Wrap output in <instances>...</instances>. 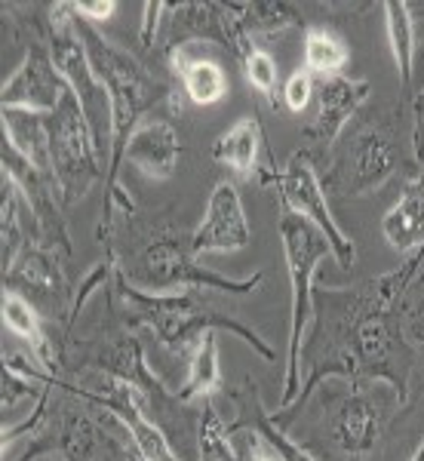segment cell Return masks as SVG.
<instances>
[{
    "label": "cell",
    "mask_w": 424,
    "mask_h": 461,
    "mask_svg": "<svg viewBox=\"0 0 424 461\" xmlns=\"http://www.w3.org/2000/svg\"><path fill=\"white\" fill-rule=\"evenodd\" d=\"M267 182L277 185L286 210L302 215L304 221H311V225L326 237L336 262L345 267V271H351L356 262L354 240L336 225V219H332L329 203H326L323 182H320V176L314 173V167H311L308 154H293L286 167H283L280 173H274Z\"/></svg>",
    "instance_id": "8"
},
{
    "label": "cell",
    "mask_w": 424,
    "mask_h": 461,
    "mask_svg": "<svg viewBox=\"0 0 424 461\" xmlns=\"http://www.w3.org/2000/svg\"><path fill=\"white\" fill-rule=\"evenodd\" d=\"M132 277L141 286L154 289H219V293H234V295H249L256 293L262 284V274H252L249 280H228L221 274L206 271L203 265H197V256L191 249V234H160L141 249Z\"/></svg>",
    "instance_id": "6"
},
{
    "label": "cell",
    "mask_w": 424,
    "mask_h": 461,
    "mask_svg": "<svg viewBox=\"0 0 424 461\" xmlns=\"http://www.w3.org/2000/svg\"><path fill=\"white\" fill-rule=\"evenodd\" d=\"M258 145H262V126H258L256 117H240V121L212 145V158L230 167L234 173L252 176L256 173Z\"/></svg>",
    "instance_id": "23"
},
{
    "label": "cell",
    "mask_w": 424,
    "mask_h": 461,
    "mask_svg": "<svg viewBox=\"0 0 424 461\" xmlns=\"http://www.w3.org/2000/svg\"><path fill=\"white\" fill-rule=\"evenodd\" d=\"M71 6L59 4L53 10V28H50V59H53L59 77L65 80V86L74 93V99L84 108V117L93 130L95 151H111V99L108 89L102 86V80L95 77L93 62H89L86 43L80 28L74 25L68 16Z\"/></svg>",
    "instance_id": "5"
},
{
    "label": "cell",
    "mask_w": 424,
    "mask_h": 461,
    "mask_svg": "<svg viewBox=\"0 0 424 461\" xmlns=\"http://www.w3.org/2000/svg\"><path fill=\"white\" fill-rule=\"evenodd\" d=\"M16 182L10 173H4V219H0V237H4V271L19 258L25 249L22 240V221H19V200H16Z\"/></svg>",
    "instance_id": "28"
},
{
    "label": "cell",
    "mask_w": 424,
    "mask_h": 461,
    "mask_svg": "<svg viewBox=\"0 0 424 461\" xmlns=\"http://www.w3.org/2000/svg\"><path fill=\"white\" fill-rule=\"evenodd\" d=\"M197 452L200 461H243L240 452L230 443V428H225V421L219 419L210 400L203 403V412H200L197 421Z\"/></svg>",
    "instance_id": "27"
},
{
    "label": "cell",
    "mask_w": 424,
    "mask_h": 461,
    "mask_svg": "<svg viewBox=\"0 0 424 461\" xmlns=\"http://www.w3.org/2000/svg\"><path fill=\"white\" fill-rule=\"evenodd\" d=\"M311 95H314V80H311V74L308 71L289 74L286 86H283V102H286V108L293 111V114H302V111L308 108Z\"/></svg>",
    "instance_id": "32"
},
{
    "label": "cell",
    "mask_w": 424,
    "mask_h": 461,
    "mask_svg": "<svg viewBox=\"0 0 424 461\" xmlns=\"http://www.w3.org/2000/svg\"><path fill=\"white\" fill-rule=\"evenodd\" d=\"M117 295H121L126 317L136 326H148V330L158 336V341L167 348L169 354L185 357L194 354L200 339L212 330H228L234 332L237 339H243L247 345L256 351L258 357H265L267 363L277 360L274 348L258 336L256 330H249L240 320L221 314V311L210 308V302H203V295L197 289H188V293H145V289L132 286L126 280V274L117 271Z\"/></svg>",
    "instance_id": "2"
},
{
    "label": "cell",
    "mask_w": 424,
    "mask_h": 461,
    "mask_svg": "<svg viewBox=\"0 0 424 461\" xmlns=\"http://www.w3.org/2000/svg\"><path fill=\"white\" fill-rule=\"evenodd\" d=\"M50 126V163L53 178L65 191V200H77L89 191V185L99 178V151L89 130L84 108L74 99V93L62 95L59 108L47 117Z\"/></svg>",
    "instance_id": "7"
},
{
    "label": "cell",
    "mask_w": 424,
    "mask_h": 461,
    "mask_svg": "<svg viewBox=\"0 0 424 461\" xmlns=\"http://www.w3.org/2000/svg\"><path fill=\"white\" fill-rule=\"evenodd\" d=\"M4 286L13 293H32L37 302H59L65 295L62 271L53 252L43 247H25L19 258L4 271Z\"/></svg>",
    "instance_id": "17"
},
{
    "label": "cell",
    "mask_w": 424,
    "mask_h": 461,
    "mask_svg": "<svg viewBox=\"0 0 424 461\" xmlns=\"http://www.w3.org/2000/svg\"><path fill=\"white\" fill-rule=\"evenodd\" d=\"M89 366L102 369L105 375L117 378V382H126L132 391L141 397L148 412H154L158 425H176L178 430H185V419H176V412L182 415V400L178 393H169L167 384L160 382L158 375L151 373L145 360V351H141V341L136 336H117L111 339L108 345H99L89 357Z\"/></svg>",
    "instance_id": "9"
},
{
    "label": "cell",
    "mask_w": 424,
    "mask_h": 461,
    "mask_svg": "<svg viewBox=\"0 0 424 461\" xmlns=\"http://www.w3.org/2000/svg\"><path fill=\"white\" fill-rule=\"evenodd\" d=\"M403 330H406V339L412 341L415 348H421V351H424V295L406 311Z\"/></svg>",
    "instance_id": "34"
},
{
    "label": "cell",
    "mask_w": 424,
    "mask_h": 461,
    "mask_svg": "<svg viewBox=\"0 0 424 461\" xmlns=\"http://www.w3.org/2000/svg\"><path fill=\"white\" fill-rule=\"evenodd\" d=\"M369 80H347V77H323L317 89V117L308 126V136L323 145H332L345 123L356 114V108L369 99Z\"/></svg>",
    "instance_id": "15"
},
{
    "label": "cell",
    "mask_w": 424,
    "mask_h": 461,
    "mask_svg": "<svg viewBox=\"0 0 424 461\" xmlns=\"http://www.w3.org/2000/svg\"><path fill=\"white\" fill-rule=\"evenodd\" d=\"M176 71L182 74L185 93L194 105H215V102L225 99L228 93V74L219 62H210V59H185L176 56Z\"/></svg>",
    "instance_id": "24"
},
{
    "label": "cell",
    "mask_w": 424,
    "mask_h": 461,
    "mask_svg": "<svg viewBox=\"0 0 424 461\" xmlns=\"http://www.w3.org/2000/svg\"><path fill=\"white\" fill-rule=\"evenodd\" d=\"M65 93H68V86H65V80L59 77L53 59L32 47V53L25 56V62L19 65V71L4 84L0 105L34 111V114H53Z\"/></svg>",
    "instance_id": "12"
},
{
    "label": "cell",
    "mask_w": 424,
    "mask_h": 461,
    "mask_svg": "<svg viewBox=\"0 0 424 461\" xmlns=\"http://www.w3.org/2000/svg\"><path fill=\"white\" fill-rule=\"evenodd\" d=\"M53 409V406H50ZM34 446L22 456V461H32L43 452H59L65 461H93L99 443H105L102 428L95 425L89 415H84V409H62L59 421H50V412L43 419V425L37 428Z\"/></svg>",
    "instance_id": "13"
},
{
    "label": "cell",
    "mask_w": 424,
    "mask_h": 461,
    "mask_svg": "<svg viewBox=\"0 0 424 461\" xmlns=\"http://www.w3.org/2000/svg\"><path fill=\"white\" fill-rule=\"evenodd\" d=\"M105 412V409H102ZM111 419V428H105V449H108V458L111 461H148L145 456L139 452V446L130 440V434H126V428L121 421L114 419V415L108 412Z\"/></svg>",
    "instance_id": "31"
},
{
    "label": "cell",
    "mask_w": 424,
    "mask_h": 461,
    "mask_svg": "<svg viewBox=\"0 0 424 461\" xmlns=\"http://www.w3.org/2000/svg\"><path fill=\"white\" fill-rule=\"evenodd\" d=\"M397 169V151L382 130H366L347 148L345 163L336 169L332 185L341 194H369L382 188Z\"/></svg>",
    "instance_id": "11"
},
{
    "label": "cell",
    "mask_w": 424,
    "mask_h": 461,
    "mask_svg": "<svg viewBox=\"0 0 424 461\" xmlns=\"http://www.w3.org/2000/svg\"><path fill=\"white\" fill-rule=\"evenodd\" d=\"M252 461H280V458H271V456H265V452H252Z\"/></svg>",
    "instance_id": "37"
},
{
    "label": "cell",
    "mask_w": 424,
    "mask_h": 461,
    "mask_svg": "<svg viewBox=\"0 0 424 461\" xmlns=\"http://www.w3.org/2000/svg\"><path fill=\"white\" fill-rule=\"evenodd\" d=\"M86 43L89 62L95 77L108 89L111 99V167H108V210L121 203L123 210H132V203L117 191V173L123 167V151L130 136L136 132L139 117L148 108H154L160 99H167V86L158 84L126 50L105 41L93 28H80Z\"/></svg>",
    "instance_id": "3"
},
{
    "label": "cell",
    "mask_w": 424,
    "mask_h": 461,
    "mask_svg": "<svg viewBox=\"0 0 424 461\" xmlns=\"http://www.w3.org/2000/svg\"><path fill=\"white\" fill-rule=\"evenodd\" d=\"M412 145L415 158L424 163V93L415 99V130H412Z\"/></svg>",
    "instance_id": "36"
},
{
    "label": "cell",
    "mask_w": 424,
    "mask_h": 461,
    "mask_svg": "<svg viewBox=\"0 0 424 461\" xmlns=\"http://www.w3.org/2000/svg\"><path fill=\"white\" fill-rule=\"evenodd\" d=\"M221 384H225V375H221V363H219V339H215V330H212L200 339L197 351L191 354L188 378H185L182 391H178V400H182L185 406L200 397L210 400Z\"/></svg>",
    "instance_id": "22"
},
{
    "label": "cell",
    "mask_w": 424,
    "mask_h": 461,
    "mask_svg": "<svg viewBox=\"0 0 424 461\" xmlns=\"http://www.w3.org/2000/svg\"><path fill=\"white\" fill-rule=\"evenodd\" d=\"M243 68H247V80L258 93H265L267 99H274V89H277V62L271 53L252 47L247 59H243Z\"/></svg>",
    "instance_id": "30"
},
{
    "label": "cell",
    "mask_w": 424,
    "mask_h": 461,
    "mask_svg": "<svg viewBox=\"0 0 424 461\" xmlns=\"http://www.w3.org/2000/svg\"><path fill=\"white\" fill-rule=\"evenodd\" d=\"M384 403L375 397V393L356 388L351 397L345 400L336 415H332V443L338 446L345 456L354 458H366L372 449H375L378 437L384 430Z\"/></svg>",
    "instance_id": "14"
},
{
    "label": "cell",
    "mask_w": 424,
    "mask_h": 461,
    "mask_svg": "<svg viewBox=\"0 0 424 461\" xmlns=\"http://www.w3.org/2000/svg\"><path fill=\"white\" fill-rule=\"evenodd\" d=\"M382 230L397 252H424V173L406 185L403 197L384 215Z\"/></svg>",
    "instance_id": "20"
},
{
    "label": "cell",
    "mask_w": 424,
    "mask_h": 461,
    "mask_svg": "<svg viewBox=\"0 0 424 461\" xmlns=\"http://www.w3.org/2000/svg\"><path fill=\"white\" fill-rule=\"evenodd\" d=\"M412 461H424V440H421V446H419V452L412 456Z\"/></svg>",
    "instance_id": "38"
},
{
    "label": "cell",
    "mask_w": 424,
    "mask_h": 461,
    "mask_svg": "<svg viewBox=\"0 0 424 461\" xmlns=\"http://www.w3.org/2000/svg\"><path fill=\"white\" fill-rule=\"evenodd\" d=\"M249 240H252V230H249L247 212H243V200H240L237 185H230V182L215 185L210 203H206L203 221H200L194 228V234H191V249H194V256H203V252L247 249Z\"/></svg>",
    "instance_id": "10"
},
{
    "label": "cell",
    "mask_w": 424,
    "mask_h": 461,
    "mask_svg": "<svg viewBox=\"0 0 424 461\" xmlns=\"http://www.w3.org/2000/svg\"><path fill=\"white\" fill-rule=\"evenodd\" d=\"M280 243L283 256H286V271H289V286H293V304H289V357H286V382H283V397L280 409L293 406L302 393V354H304V330H308L311 311H314V274L317 265L326 256H332L329 243L320 230L304 221L302 215L283 210L280 221Z\"/></svg>",
    "instance_id": "4"
},
{
    "label": "cell",
    "mask_w": 424,
    "mask_h": 461,
    "mask_svg": "<svg viewBox=\"0 0 424 461\" xmlns=\"http://www.w3.org/2000/svg\"><path fill=\"white\" fill-rule=\"evenodd\" d=\"M237 13H243L240 16L243 28L249 25L265 34L283 32V28L299 22V13H295L289 4H237Z\"/></svg>",
    "instance_id": "29"
},
{
    "label": "cell",
    "mask_w": 424,
    "mask_h": 461,
    "mask_svg": "<svg viewBox=\"0 0 424 461\" xmlns=\"http://www.w3.org/2000/svg\"><path fill=\"white\" fill-rule=\"evenodd\" d=\"M4 326L13 332V336L25 339L32 345V354L41 360V366L47 373L56 375V354H53V345H50L47 332L41 326V317H37L34 304L25 299L22 293H13V289H4Z\"/></svg>",
    "instance_id": "21"
},
{
    "label": "cell",
    "mask_w": 424,
    "mask_h": 461,
    "mask_svg": "<svg viewBox=\"0 0 424 461\" xmlns=\"http://www.w3.org/2000/svg\"><path fill=\"white\" fill-rule=\"evenodd\" d=\"M347 65V47L336 34L323 28H308L304 34V71L323 74V77H338V71Z\"/></svg>",
    "instance_id": "26"
},
{
    "label": "cell",
    "mask_w": 424,
    "mask_h": 461,
    "mask_svg": "<svg viewBox=\"0 0 424 461\" xmlns=\"http://www.w3.org/2000/svg\"><path fill=\"white\" fill-rule=\"evenodd\" d=\"M71 13H77L84 22H105L114 16L117 4L114 0H80V4H68Z\"/></svg>",
    "instance_id": "33"
},
{
    "label": "cell",
    "mask_w": 424,
    "mask_h": 461,
    "mask_svg": "<svg viewBox=\"0 0 424 461\" xmlns=\"http://www.w3.org/2000/svg\"><path fill=\"white\" fill-rule=\"evenodd\" d=\"M424 252L403 265V271H391L356 289H323L314 295L317 308V330H326L329 348L320 357L314 373L302 384L299 406L308 400V393L317 388L320 378L345 375V378H375L391 382L400 403L406 400V369L397 366V339H393V304L403 299V293L412 286L419 274Z\"/></svg>",
    "instance_id": "1"
},
{
    "label": "cell",
    "mask_w": 424,
    "mask_h": 461,
    "mask_svg": "<svg viewBox=\"0 0 424 461\" xmlns=\"http://www.w3.org/2000/svg\"><path fill=\"white\" fill-rule=\"evenodd\" d=\"M384 16H388V41L393 50V62L403 77L406 86H412V65H415V22L412 10L403 0H388L384 4Z\"/></svg>",
    "instance_id": "25"
},
{
    "label": "cell",
    "mask_w": 424,
    "mask_h": 461,
    "mask_svg": "<svg viewBox=\"0 0 424 461\" xmlns=\"http://www.w3.org/2000/svg\"><path fill=\"white\" fill-rule=\"evenodd\" d=\"M234 400L240 403V419L230 425V430H252V437H258V440H265L271 446L280 461H317L304 446L289 440L286 430L274 421V415L267 412L262 406V400H258L256 384H247V391H237Z\"/></svg>",
    "instance_id": "19"
},
{
    "label": "cell",
    "mask_w": 424,
    "mask_h": 461,
    "mask_svg": "<svg viewBox=\"0 0 424 461\" xmlns=\"http://www.w3.org/2000/svg\"><path fill=\"white\" fill-rule=\"evenodd\" d=\"M182 158V142L169 121H145L136 126L123 151V163L139 167L151 178H169Z\"/></svg>",
    "instance_id": "16"
},
{
    "label": "cell",
    "mask_w": 424,
    "mask_h": 461,
    "mask_svg": "<svg viewBox=\"0 0 424 461\" xmlns=\"http://www.w3.org/2000/svg\"><path fill=\"white\" fill-rule=\"evenodd\" d=\"M160 13H167V4H145V22H141V43L145 47L154 43V28H158Z\"/></svg>",
    "instance_id": "35"
},
{
    "label": "cell",
    "mask_w": 424,
    "mask_h": 461,
    "mask_svg": "<svg viewBox=\"0 0 424 461\" xmlns=\"http://www.w3.org/2000/svg\"><path fill=\"white\" fill-rule=\"evenodd\" d=\"M50 114H34L22 108H4V136L10 142L13 154L25 163L32 173H53L50 163Z\"/></svg>",
    "instance_id": "18"
}]
</instances>
